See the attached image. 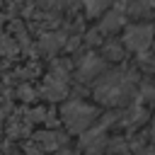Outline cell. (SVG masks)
<instances>
[{
	"label": "cell",
	"mask_w": 155,
	"mask_h": 155,
	"mask_svg": "<svg viewBox=\"0 0 155 155\" xmlns=\"http://www.w3.org/2000/svg\"><path fill=\"white\" fill-rule=\"evenodd\" d=\"M133 85H136L133 73L114 70V73H107L104 78H99V82L94 85V94L102 104H124L131 99Z\"/></svg>",
	"instance_id": "obj_1"
},
{
	"label": "cell",
	"mask_w": 155,
	"mask_h": 155,
	"mask_svg": "<svg viewBox=\"0 0 155 155\" xmlns=\"http://www.w3.org/2000/svg\"><path fill=\"white\" fill-rule=\"evenodd\" d=\"M104 70V58H97V56H85L78 65V78L80 80H94L97 75H102Z\"/></svg>",
	"instance_id": "obj_5"
},
{
	"label": "cell",
	"mask_w": 155,
	"mask_h": 155,
	"mask_svg": "<svg viewBox=\"0 0 155 155\" xmlns=\"http://www.w3.org/2000/svg\"><path fill=\"white\" fill-rule=\"evenodd\" d=\"M153 136H155V121H153Z\"/></svg>",
	"instance_id": "obj_13"
},
{
	"label": "cell",
	"mask_w": 155,
	"mask_h": 155,
	"mask_svg": "<svg viewBox=\"0 0 155 155\" xmlns=\"http://www.w3.org/2000/svg\"><path fill=\"white\" fill-rule=\"evenodd\" d=\"M80 145H82L90 155H97V153H102V150H104V145H107V136H104V131H102V128L90 131V133H85V136L80 138Z\"/></svg>",
	"instance_id": "obj_6"
},
{
	"label": "cell",
	"mask_w": 155,
	"mask_h": 155,
	"mask_svg": "<svg viewBox=\"0 0 155 155\" xmlns=\"http://www.w3.org/2000/svg\"><path fill=\"white\" fill-rule=\"evenodd\" d=\"M104 58H111V61H119V58H124V48H121V46H116L114 41H109V44L104 46Z\"/></svg>",
	"instance_id": "obj_11"
},
{
	"label": "cell",
	"mask_w": 155,
	"mask_h": 155,
	"mask_svg": "<svg viewBox=\"0 0 155 155\" xmlns=\"http://www.w3.org/2000/svg\"><path fill=\"white\" fill-rule=\"evenodd\" d=\"M153 41V27L150 24H136V27H128L126 34H124V44L126 48L131 51H145Z\"/></svg>",
	"instance_id": "obj_3"
},
{
	"label": "cell",
	"mask_w": 155,
	"mask_h": 155,
	"mask_svg": "<svg viewBox=\"0 0 155 155\" xmlns=\"http://www.w3.org/2000/svg\"><path fill=\"white\" fill-rule=\"evenodd\" d=\"M121 24H124V12H109V15L99 22V31L111 34V31H116Z\"/></svg>",
	"instance_id": "obj_9"
},
{
	"label": "cell",
	"mask_w": 155,
	"mask_h": 155,
	"mask_svg": "<svg viewBox=\"0 0 155 155\" xmlns=\"http://www.w3.org/2000/svg\"><path fill=\"white\" fill-rule=\"evenodd\" d=\"M145 119V111L143 109H133L131 114H128V124H140Z\"/></svg>",
	"instance_id": "obj_12"
},
{
	"label": "cell",
	"mask_w": 155,
	"mask_h": 155,
	"mask_svg": "<svg viewBox=\"0 0 155 155\" xmlns=\"http://www.w3.org/2000/svg\"><path fill=\"white\" fill-rule=\"evenodd\" d=\"M44 97L46 99H51V102H58V99H63L65 94H68V85H65V68L61 65V68H53L51 70V75L46 78V82H44Z\"/></svg>",
	"instance_id": "obj_4"
},
{
	"label": "cell",
	"mask_w": 155,
	"mask_h": 155,
	"mask_svg": "<svg viewBox=\"0 0 155 155\" xmlns=\"http://www.w3.org/2000/svg\"><path fill=\"white\" fill-rule=\"evenodd\" d=\"M109 5H111V0H85V10H87V15H90V17L102 15Z\"/></svg>",
	"instance_id": "obj_10"
},
{
	"label": "cell",
	"mask_w": 155,
	"mask_h": 155,
	"mask_svg": "<svg viewBox=\"0 0 155 155\" xmlns=\"http://www.w3.org/2000/svg\"><path fill=\"white\" fill-rule=\"evenodd\" d=\"M63 44H65V36L58 34V31H53V34H44V36L39 39V48H41L44 53H48V56L58 53V48H61Z\"/></svg>",
	"instance_id": "obj_7"
},
{
	"label": "cell",
	"mask_w": 155,
	"mask_h": 155,
	"mask_svg": "<svg viewBox=\"0 0 155 155\" xmlns=\"http://www.w3.org/2000/svg\"><path fill=\"white\" fill-rule=\"evenodd\" d=\"M61 114H63L65 126H68L73 133H82V131L94 121V116H97V111H94L92 107H87L85 102H68Z\"/></svg>",
	"instance_id": "obj_2"
},
{
	"label": "cell",
	"mask_w": 155,
	"mask_h": 155,
	"mask_svg": "<svg viewBox=\"0 0 155 155\" xmlns=\"http://www.w3.org/2000/svg\"><path fill=\"white\" fill-rule=\"evenodd\" d=\"M36 140L44 145V148H58V145H63L65 143V136L63 133H56V131H41V133H36Z\"/></svg>",
	"instance_id": "obj_8"
}]
</instances>
